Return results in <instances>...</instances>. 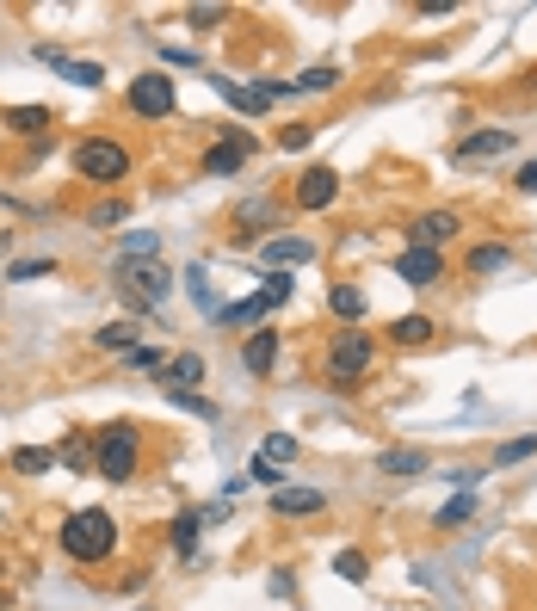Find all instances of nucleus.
Returning a JSON list of instances; mask_svg holds the SVG:
<instances>
[{
	"mask_svg": "<svg viewBox=\"0 0 537 611\" xmlns=\"http://www.w3.org/2000/svg\"><path fill=\"white\" fill-rule=\"evenodd\" d=\"M118 550V519L105 507H81L62 519V556L68 562H105Z\"/></svg>",
	"mask_w": 537,
	"mask_h": 611,
	"instance_id": "1",
	"label": "nucleus"
},
{
	"mask_svg": "<svg viewBox=\"0 0 537 611\" xmlns=\"http://www.w3.org/2000/svg\"><path fill=\"white\" fill-rule=\"evenodd\" d=\"M136 463H142V433H136L130 420H112V426L93 439V470H99L105 482H130Z\"/></svg>",
	"mask_w": 537,
	"mask_h": 611,
	"instance_id": "2",
	"label": "nucleus"
},
{
	"mask_svg": "<svg viewBox=\"0 0 537 611\" xmlns=\"http://www.w3.org/2000/svg\"><path fill=\"white\" fill-rule=\"evenodd\" d=\"M75 173L93 179V186H124L130 179V149L112 142V136H87V142H75Z\"/></svg>",
	"mask_w": 537,
	"mask_h": 611,
	"instance_id": "3",
	"label": "nucleus"
},
{
	"mask_svg": "<svg viewBox=\"0 0 537 611\" xmlns=\"http://www.w3.org/2000/svg\"><path fill=\"white\" fill-rule=\"evenodd\" d=\"M371 365H377V340L365 334V328H346V334H334V346H328V377L334 383H365L371 377Z\"/></svg>",
	"mask_w": 537,
	"mask_h": 611,
	"instance_id": "4",
	"label": "nucleus"
},
{
	"mask_svg": "<svg viewBox=\"0 0 537 611\" xmlns=\"http://www.w3.org/2000/svg\"><path fill=\"white\" fill-rule=\"evenodd\" d=\"M254 155V136H247L241 124H223V142L217 149H204V161H198V173H210V179H229V173H241V161Z\"/></svg>",
	"mask_w": 537,
	"mask_h": 611,
	"instance_id": "5",
	"label": "nucleus"
},
{
	"mask_svg": "<svg viewBox=\"0 0 537 611\" xmlns=\"http://www.w3.org/2000/svg\"><path fill=\"white\" fill-rule=\"evenodd\" d=\"M118 284H124V291H130L142 309H155V303L167 297L173 278H167V266H155V260H124V266H118Z\"/></svg>",
	"mask_w": 537,
	"mask_h": 611,
	"instance_id": "6",
	"label": "nucleus"
},
{
	"mask_svg": "<svg viewBox=\"0 0 537 611\" xmlns=\"http://www.w3.org/2000/svg\"><path fill=\"white\" fill-rule=\"evenodd\" d=\"M173 105L179 99H173V81L167 75H136L130 81V112L136 118H173Z\"/></svg>",
	"mask_w": 537,
	"mask_h": 611,
	"instance_id": "7",
	"label": "nucleus"
},
{
	"mask_svg": "<svg viewBox=\"0 0 537 611\" xmlns=\"http://www.w3.org/2000/svg\"><path fill=\"white\" fill-rule=\"evenodd\" d=\"M457 229H463V217H457V210H420V217L408 223V247H439V254H445V241H457Z\"/></svg>",
	"mask_w": 537,
	"mask_h": 611,
	"instance_id": "8",
	"label": "nucleus"
},
{
	"mask_svg": "<svg viewBox=\"0 0 537 611\" xmlns=\"http://www.w3.org/2000/svg\"><path fill=\"white\" fill-rule=\"evenodd\" d=\"M38 62H44V68H56V75H62L68 87H105V68H99V62H81V56H62L56 44H38Z\"/></svg>",
	"mask_w": 537,
	"mask_h": 611,
	"instance_id": "9",
	"label": "nucleus"
},
{
	"mask_svg": "<svg viewBox=\"0 0 537 611\" xmlns=\"http://www.w3.org/2000/svg\"><path fill=\"white\" fill-rule=\"evenodd\" d=\"M334 198H340V173L334 167H309L297 179V210H328Z\"/></svg>",
	"mask_w": 537,
	"mask_h": 611,
	"instance_id": "10",
	"label": "nucleus"
},
{
	"mask_svg": "<svg viewBox=\"0 0 537 611\" xmlns=\"http://www.w3.org/2000/svg\"><path fill=\"white\" fill-rule=\"evenodd\" d=\"M396 272H402L408 284H420V291H426V284H439V278H445V254H439V247H402Z\"/></svg>",
	"mask_w": 537,
	"mask_h": 611,
	"instance_id": "11",
	"label": "nucleus"
},
{
	"mask_svg": "<svg viewBox=\"0 0 537 611\" xmlns=\"http://www.w3.org/2000/svg\"><path fill=\"white\" fill-rule=\"evenodd\" d=\"M272 513H278V519H309V513H328V494H321V488H291V482H284V488L272 494Z\"/></svg>",
	"mask_w": 537,
	"mask_h": 611,
	"instance_id": "12",
	"label": "nucleus"
},
{
	"mask_svg": "<svg viewBox=\"0 0 537 611\" xmlns=\"http://www.w3.org/2000/svg\"><path fill=\"white\" fill-rule=\"evenodd\" d=\"M309 260H315V241H303V235H272V241H266V266H272V272L309 266Z\"/></svg>",
	"mask_w": 537,
	"mask_h": 611,
	"instance_id": "13",
	"label": "nucleus"
},
{
	"mask_svg": "<svg viewBox=\"0 0 537 611\" xmlns=\"http://www.w3.org/2000/svg\"><path fill=\"white\" fill-rule=\"evenodd\" d=\"M210 371H204V352H173L167 358V371H161V383L167 389H198Z\"/></svg>",
	"mask_w": 537,
	"mask_h": 611,
	"instance_id": "14",
	"label": "nucleus"
},
{
	"mask_svg": "<svg viewBox=\"0 0 537 611\" xmlns=\"http://www.w3.org/2000/svg\"><path fill=\"white\" fill-rule=\"evenodd\" d=\"M513 149V130H476L457 142V161H488V155H507Z\"/></svg>",
	"mask_w": 537,
	"mask_h": 611,
	"instance_id": "15",
	"label": "nucleus"
},
{
	"mask_svg": "<svg viewBox=\"0 0 537 611\" xmlns=\"http://www.w3.org/2000/svg\"><path fill=\"white\" fill-rule=\"evenodd\" d=\"M389 340H396V346H433L439 321L433 315H396V321H389Z\"/></svg>",
	"mask_w": 537,
	"mask_h": 611,
	"instance_id": "16",
	"label": "nucleus"
},
{
	"mask_svg": "<svg viewBox=\"0 0 537 611\" xmlns=\"http://www.w3.org/2000/svg\"><path fill=\"white\" fill-rule=\"evenodd\" d=\"M377 470L383 476H426V470H433V457H426L420 445H396V451L377 457Z\"/></svg>",
	"mask_w": 537,
	"mask_h": 611,
	"instance_id": "17",
	"label": "nucleus"
},
{
	"mask_svg": "<svg viewBox=\"0 0 537 611\" xmlns=\"http://www.w3.org/2000/svg\"><path fill=\"white\" fill-rule=\"evenodd\" d=\"M272 309V297L266 291H254V297H241V303H223V315H217V328H254V321Z\"/></svg>",
	"mask_w": 537,
	"mask_h": 611,
	"instance_id": "18",
	"label": "nucleus"
},
{
	"mask_svg": "<svg viewBox=\"0 0 537 611\" xmlns=\"http://www.w3.org/2000/svg\"><path fill=\"white\" fill-rule=\"evenodd\" d=\"M272 358H278V334H272V328H260L254 340L241 346V365L254 371V377H272Z\"/></svg>",
	"mask_w": 537,
	"mask_h": 611,
	"instance_id": "19",
	"label": "nucleus"
},
{
	"mask_svg": "<svg viewBox=\"0 0 537 611\" xmlns=\"http://www.w3.org/2000/svg\"><path fill=\"white\" fill-rule=\"evenodd\" d=\"M463 266H470L476 278L507 272V266H513V247H507V241H482V247H470V260H463Z\"/></svg>",
	"mask_w": 537,
	"mask_h": 611,
	"instance_id": "20",
	"label": "nucleus"
},
{
	"mask_svg": "<svg viewBox=\"0 0 537 611\" xmlns=\"http://www.w3.org/2000/svg\"><path fill=\"white\" fill-rule=\"evenodd\" d=\"M0 124H7V130H19V136H44V142H50V124H56V118L44 112V105H13V112L0 118Z\"/></svg>",
	"mask_w": 537,
	"mask_h": 611,
	"instance_id": "21",
	"label": "nucleus"
},
{
	"mask_svg": "<svg viewBox=\"0 0 537 611\" xmlns=\"http://www.w3.org/2000/svg\"><path fill=\"white\" fill-rule=\"evenodd\" d=\"M99 352H136L142 346V321H112V328H99L93 334Z\"/></svg>",
	"mask_w": 537,
	"mask_h": 611,
	"instance_id": "22",
	"label": "nucleus"
},
{
	"mask_svg": "<svg viewBox=\"0 0 537 611\" xmlns=\"http://www.w3.org/2000/svg\"><path fill=\"white\" fill-rule=\"evenodd\" d=\"M204 525H210V519H204V513H192V507L179 513V519H173V531H167V537H173V556H192V550H198V537H204Z\"/></svg>",
	"mask_w": 537,
	"mask_h": 611,
	"instance_id": "23",
	"label": "nucleus"
},
{
	"mask_svg": "<svg viewBox=\"0 0 537 611\" xmlns=\"http://www.w3.org/2000/svg\"><path fill=\"white\" fill-rule=\"evenodd\" d=\"M210 81H217V93H223L229 105H241V112H247V118H260V112H266V105H272V99H266L260 87H235L229 75H210Z\"/></svg>",
	"mask_w": 537,
	"mask_h": 611,
	"instance_id": "24",
	"label": "nucleus"
},
{
	"mask_svg": "<svg viewBox=\"0 0 537 611\" xmlns=\"http://www.w3.org/2000/svg\"><path fill=\"white\" fill-rule=\"evenodd\" d=\"M7 470H13V476H44V470H56V451H38V445H19V451L7 457Z\"/></svg>",
	"mask_w": 537,
	"mask_h": 611,
	"instance_id": "25",
	"label": "nucleus"
},
{
	"mask_svg": "<svg viewBox=\"0 0 537 611\" xmlns=\"http://www.w3.org/2000/svg\"><path fill=\"white\" fill-rule=\"evenodd\" d=\"M433 519H439V531H463V525L476 519V494H457V500H445V507H439Z\"/></svg>",
	"mask_w": 537,
	"mask_h": 611,
	"instance_id": "26",
	"label": "nucleus"
},
{
	"mask_svg": "<svg viewBox=\"0 0 537 611\" xmlns=\"http://www.w3.org/2000/svg\"><path fill=\"white\" fill-rule=\"evenodd\" d=\"M186 291H192V303H198V309H204L210 321H217V315H223V297H217V291H210V272H204V266H192V278H186Z\"/></svg>",
	"mask_w": 537,
	"mask_h": 611,
	"instance_id": "27",
	"label": "nucleus"
},
{
	"mask_svg": "<svg viewBox=\"0 0 537 611\" xmlns=\"http://www.w3.org/2000/svg\"><path fill=\"white\" fill-rule=\"evenodd\" d=\"M525 457H537V433H525V439H507L494 457H488V470H513V463H525Z\"/></svg>",
	"mask_w": 537,
	"mask_h": 611,
	"instance_id": "28",
	"label": "nucleus"
},
{
	"mask_svg": "<svg viewBox=\"0 0 537 611\" xmlns=\"http://www.w3.org/2000/svg\"><path fill=\"white\" fill-rule=\"evenodd\" d=\"M328 309H334L340 321H358V315H365V291H358V284H334V291H328Z\"/></svg>",
	"mask_w": 537,
	"mask_h": 611,
	"instance_id": "29",
	"label": "nucleus"
},
{
	"mask_svg": "<svg viewBox=\"0 0 537 611\" xmlns=\"http://www.w3.org/2000/svg\"><path fill=\"white\" fill-rule=\"evenodd\" d=\"M260 463H272V470H284V463H297V439H291V433H272V439L260 445Z\"/></svg>",
	"mask_w": 537,
	"mask_h": 611,
	"instance_id": "30",
	"label": "nucleus"
},
{
	"mask_svg": "<svg viewBox=\"0 0 537 611\" xmlns=\"http://www.w3.org/2000/svg\"><path fill=\"white\" fill-rule=\"evenodd\" d=\"M334 574H340V581H352V587H365V581H371V562L358 556V550H340V556H334Z\"/></svg>",
	"mask_w": 537,
	"mask_h": 611,
	"instance_id": "31",
	"label": "nucleus"
},
{
	"mask_svg": "<svg viewBox=\"0 0 537 611\" xmlns=\"http://www.w3.org/2000/svg\"><path fill=\"white\" fill-rule=\"evenodd\" d=\"M328 87H340V68H334V62H315L309 75L297 81V93H328Z\"/></svg>",
	"mask_w": 537,
	"mask_h": 611,
	"instance_id": "32",
	"label": "nucleus"
},
{
	"mask_svg": "<svg viewBox=\"0 0 537 611\" xmlns=\"http://www.w3.org/2000/svg\"><path fill=\"white\" fill-rule=\"evenodd\" d=\"M62 463H68L75 476H87V470H93V445H87V433H75V439L62 445Z\"/></svg>",
	"mask_w": 537,
	"mask_h": 611,
	"instance_id": "33",
	"label": "nucleus"
},
{
	"mask_svg": "<svg viewBox=\"0 0 537 611\" xmlns=\"http://www.w3.org/2000/svg\"><path fill=\"white\" fill-rule=\"evenodd\" d=\"M124 365H130V371H155V377H161V371H167V352H161V346H136V352H124Z\"/></svg>",
	"mask_w": 537,
	"mask_h": 611,
	"instance_id": "34",
	"label": "nucleus"
},
{
	"mask_svg": "<svg viewBox=\"0 0 537 611\" xmlns=\"http://www.w3.org/2000/svg\"><path fill=\"white\" fill-rule=\"evenodd\" d=\"M167 395H173V408H186L192 420H217V408H210L198 389H167Z\"/></svg>",
	"mask_w": 537,
	"mask_h": 611,
	"instance_id": "35",
	"label": "nucleus"
},
{
	"mask_svg": "<svg viewBox=\"0 0 537 611\" xmlns=\"http://www.w3.org/2000/svg\"><path fill=\"white\" fill-rule=\"evenodd\" d=\"M124 217H130V210H124V198H112V204H93V217H87V223H93V229H118Z\"/></svg>",
	"mask_w": 537,
	"mask_h": 611,
	"instance_id": "36",
	"label": "nucleus"
},
{
	"mask_svg": "<svg viewBox=\"0 0 537 611\" xmlns=\"http://www.w3.org/2000/svg\"><path fill=\"white\" fill-rule=\"evenodd\" d=\"M155 229H142V235H124V260H155Z\"/></svg>",
	"mask_w": 537,
	"mask_h": 611,
	"instance_id": "37",
	"label": "nucleus"
},
{
	"mask_svg": "<svg viewBox=\"0 0 537 611\" xmlns=\"http://www.w3.org/2000/svg\"><path fill=\"white\" fill-rule=\"evenodd\" d=\"M223 19H229V7H186V25H198V31L223 25Z\"/></svg>",
	"mask_w": 537,
	"mask_h": 611,
	"instance_id": "38",
	"label": "nucleus"
},
{
	"mask_svg": "<svg viewBox=\"0 0 537 611\" xmlns=\"http://www.w3.org/2000/svg\"><path fill=\"white\" fill-rule=\"evenodd\" d=\"M44 272H56V260H19L7 278H13V284H31V278H44Z\"/></svg>",
	"mask_w": 537,
	"mask_h": 611,
	"instance_id": "39",
	"label": "nucleus"
},
{
	"mask_svg": "<svg viewBox=\"0 0 537 611\" xmlns=\"http://www.w3.org/2000/svg\"><path fill=\"white\" fill-rule=\"evenodd\" d=\"M291 284H297L291 272H266V297H272V309H278L284 297H291Z\"/></svg>",
	"mask_w": 537,
	"mask_h": 611,
	"instance_id": "40",
	"label": "nucleus"
},
{
	"mask_svg": "<svg viewBox=\"0 0 537 611\" xmlns=\"http://www.w3.org/2000/svg\"><path fill=\"white\" fill-rule=\"evenodd\" d=\"M309 136H315V130L297 124V130H284V136H278V149H284V155H291V149H309Z\"/></svg>",
	"mask_w": 537,
	"mask_h": 611,
	"instance_id": "41",
	"label": "nucleus"
},
{
	"mask_svg": "<svg viewBox=\"0 0 537 611\" xmlns=\"http://www.w3.org/2000/svg\"><path fill=\"white\" fill-rule=\"evenodd\" d=\"M254 482H266V488L278 494V488H284V470H272V463H260V457H254Z\"/></svg>",
	"mask_w": 537,
	"mask_h": 611,
	"instance_id": "42",
	"label": "nucleus"
},
{
	"mask_svg": "<svg viewBox=\"0 0 537 611\" xmlns=\"http://www.w3.org/2000/svg\"><path fill=\"white\" fill-rule=\"evenodd\" d=\"M445 476H451V482H457V488H463V494H470V488H476V482H482V470H476V463H463V470H445Z\"/></svg>",
	"mask_w": 537,
	"mask_h": 611,
	"instance_id": "43",
	"label": "nucleus"
},
{
	"mask_svg": "<svg viewBox=\"0 0 537 611\" xmlns=\"http://www.w3.org/2000/svg\"><path fill=\"white\" fill-rule=\"evenodd\" d=\"M161 62H173V68H198V56H192L186 44H173V50H161Z\"/></svg>",
	"mask_w": 537,
	"mask_h": 611,
	"instance_id": "44",
	"label": "nucleus"
},
{
	"mask_svg": "<svg viewBox=\"0 0 537 611\" xmlns=\"http://www.w3.org/2000/svg\"><path fill=\"white\" fill-rule=\"evenodd\" d=\"M513 186H519V192H537V161H525V167L513 173Z\"/></svg>",
	"mask_w": 537,
	"mask_h": 611,
	"instance_id": "45",
	"label": "nucleus"
},
{
	"mask_svg": "<svg viewBox=\"0 0 537 611\" xmlns=\"http://www.w3.org/2000/svg\"><path fill=\"white\" fill-rule=\"evenodd\" d=\"M0 611H7V593H0Z\"/></svg>",
	"mask_w": 537,
	"mask_h": 611,
	"instance_id": "46",
	"label": "nucleus"
}]
</instances>
